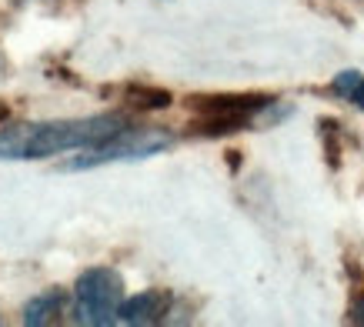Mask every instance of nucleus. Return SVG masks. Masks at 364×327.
<instances>
[{"label": "nucleus", "mask_w": 364, "mask_h": 327, "mask_svg": "<svg viewBox=\"0 0 364 327\" xmlns=\"http://www.w3.org/2000/svg\"><path fill=\"white\" fill-rule=\"evenodd\" d=\"M274 104L271 97L261 94H221V97H194V110H198V127L208 137L218 134H231L247 127L261 110Z\"/></svg>", "instance_id": "obj_4"}, {"label": "nucleus", "mask_w": 364, "mask_h": 327, "mask_svg": "<svg viewBox=\"0 0 364 327\" xmlns=\"http://www.w3.org/2000/svg\"><path fill=\"white\" fill-rule=\"evenodd\" d=\"M131 104H137V107H144V110H161V107H167L171 104V94L167 90H144V87H134L131 90Z\"/></svg>", "instance_id": "obj_8"}, {"label": "nucleus", "mask_w": 364, "mask_h": 327, "mask_svg": "<svg viewBox=\"0 0 364 327\" xmlns=\"http://www.w3.org/2000/svg\"><path fill=\"white\" fill-rule=\"evenodd\" d=\"M351 321L354 324H364V301H358V304L351 307Z\"/></svg>", "instance_id": "obj_9"}, {"label": "nucleus", "mask_w": 364, "mask_h": 327, "mask_svg": "<svg viewBox=\"0 0 364 327\" xmlns=\"http://www.w3.org/2000/svg\"><path fill=\"white\" fill-rule=\"evenodd\" d=\"M124 304L121 274L111 267H90L77 277L74 287V321L87 327H107L117 321Z\"/></svg>", "instance_id": "obj_2"}, {"label": "nucleus", "mask_w": 364, "mask_h": 327, "mask_svg": "<svg viewBox=\"0 0 364 327\" xmlns=\"http://www.w3.org/2000/svg\"><path fill=\"white\" fill-rule=\"evenodd\" d=\"M331 90L338 97L351 100L354 107L364 110V74L361 70H341V74L331 80Z\"/></svg>", "instance_id": "obj_7"}, {"label": "nucleus", "mask_w": 364, "mask_h": 327, "mask_svg": "<svg viewBox=\"0 0 364 327\" xmlns=\"http://www.w3.org/2000/svg\"><path fill=\"white\" fill-rule=\"evenodd\" d=\"M171 147V134L154 131V127H127L111 141L97 144L90 151H80L74 161H67V171H90V167H104V164H131L144 161V157H154V154Z\"/></svg>", "instance_id": "obj_3"}, {"label": "nucleus", "mask_w": 364, "mask_h": 327, "mask_svg": "<svg viewBox=\"0 0 364 327\" xmlns=\"http://www.w3.org/2000/svg\"><path fill=\"white\" fill-rule=\"evenodd\" d=\"M167 307H171V301H167L164 294H157V291H144V294L127 297V301H124L117 321H121V324H137V327L161 324V321L167 317Z\"/></svg>", "instance_id": "obj_5"}, {"label": "nucleus", "mask_w": 364, "mask_h": 327, "mask_svg": "<svg viewBox=\"0 0 364 327\" xmlns=\"http://www.w3.org/2000/svg\"><path fill=\"white\" fill-rule=\"evenodd\" d=\"M0 77H4V64H0Z\"/></svg>", "instance_id": "obj_10"}, {"label": "nucleus", "mask_w": 364, "mask_h": 327, "mask_svg": "<svg viewBox=\"0 0 364 327\" xmlns=\"http://www.w3.org/2000/svg\"><path fill=\"white\" fill-rule=\"evenodd\" d=\"M60 311H64V297L57 294V291H47V294L33 297L31 304L23 307V324H31V327L57 324V321H60Z\"/></svg>", "instance_id": "obj_6"}, {"label": "nucleus", "mask_w": 364, "mask_h": 327, "mask_svg": "<svg viewBox=\"0 0 364 327\" xmlns=\"http://www.w3.org/2000/svg\"><path fill=\"white\" fill-rule=\"evenodd\" d=\"M131 124L121 114L77 120H33V124H7L0 127V161H44L67 151H90L111 141Z\"/></svg>", "instance_id": "obj_1"}]
</instances>
